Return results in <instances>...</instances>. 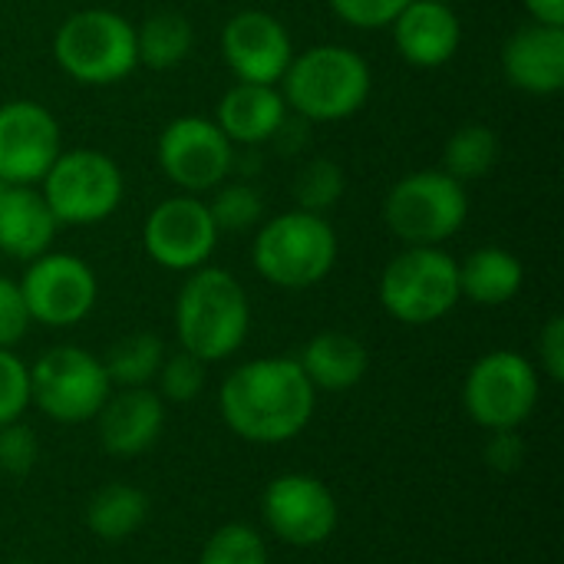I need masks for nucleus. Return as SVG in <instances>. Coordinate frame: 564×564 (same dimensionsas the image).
I'll use <instances>...</instances> for the list:
<instances>
[{"mask_svg":"<svg viewBox=\"0 0 564 564\" xmlns=\"http://www.w3.org/2000/svg\"><path fill=\"white\" fill-rule=\"evenodd\" d=\"M43 202L63 225H96L122 202V172L93 149L59 152L43 175Z\"/></svg>","mask_w":564,"mask_h":564,"instance_id":"nucleus-7","label":"nucleus"},{"mask_svg":"<svg viewBox=\"0 0 564 564\" xmlns=\"http://www.w3.org/2000/svg\"><path fill=\"white\" fill-rule=\"evenodd\" d=\"M56 218L43 195H36L26 185H7L0 195V251L17 261H33L46 254L53 235H56Z\"/></svg>","mask_w":564,"mask_h":564,"instance_id":"nucleus-20","label":"nucleus"},{"mask_svg":"<svg viewBox=\"0 0 564 564\" xmlns=\"http://www.w3.org/2000/svg\"><path fill=\"white\" fill-rule=\"evenodd\" d=\"M231 159V142L218 129V122L198 116H182L169 122L159 139V165L185 192L215 188L228 175Z\"/></svg>","mask_w":564,"mask_h":564,"instance_id":"nucleus-13","label":"nucleus"},{"mask_svg":"<svg viewBox=\"0 0 564 564\" xmlns=\"http://www.w3.org/2000/svg\"><path fill=\"white\" fill-rule=\"evenodd\" d=\"M192 23L175 13V10H159L152 13L142 30H135V53L145 66L152 69H169V66H178L188 50H192Z\"/></svg>","mask_w":564,"mask_h":564,"instance_id":"nucleus-25","label":"nucleus"},{"mask_svg":"<svg viewBox=\"0 0 564 564\" xmlns=\"http://www.w3.org/2000/svg\"><path fill=\"white\" fill-rule=\"evenodd\" d=\"M165 360V347L155 334H129L122 337L102 360L109 383L112 387H145L149 380H155L159 367Z\"/></svg>","mask_w":564,"mask_h":564,"instance_id":"nucleus-26","label":"nucleus"},{"mask_svg":"<svg viewBox=\"0 0 564 564\" xmlns=\"http://www.w3.org/2000/svg\"><path fill=\"white\" fill-rule=\"evenodd\" d=\"M486 463L496 473H516L525 463V443L516 436V430H496L486 446Z\"/></svg>","mask_w":564,"mask_h":564,"instance_id":"nucleus-36","label":"nucleus"},{"mask_svg":"<svg viewBox=\"0 0 564 564\" xmlns=\"http://www.w3.org/2000/svg\"><path fill=\"white\" fill-rule=\"evenodd\" d=\"M496 159H499V139L489 126H463L459 132L449 135L443 152L446 175H453L456 182L486 175L496 165Z\"/></svg>","mask_w":564,"mask_h":564,"instance_id":"nucleus-27","label":"nucleus"},{"mask_svg":"<svg viewBox=\"0 0 564 564\" xmlns=\"http://www.w3.org/2000/svg\"><path fill=\"white\" fill-rule=\"evenodd\" d=\"M459 297V264L436 245H410L380 278L383 307L413 327L446 317Z\"/></svg>","mask_w":564,"mask_h":564,"instance_id":"nucleus-6","label":"nucleus"},{"mask_svg":"<svg viewBox=\"0 0 564 564\" xmlns=\"http://www.w3.org/2000/svg\"><path fill=\"white\" fill-rule=\"evenodd\" d=\"M30 321L73 327L96 304V274L73 254H40L20 281Z\"/></svg>","mask_w":564,"mask_h":564,"instance_id":"nucleus-12","label":"nucleus"},{"mask_svg":"<svg viewBox=\"0 0 564 564\" xmlns=\"http://www.w3.org/2000/svg\"><path fill=\"white\" fill-rule=\"evenodd\" d=\"M142 241L155 264L169 271H195L212 258L218 225L212 221L208 205L198 198H165L145 218Z\"/></svg>","mask_w":564,"mask_h":564,"instance_id":"nucleus-14","label":"nucleus"},{"mask_svg":"<svg viewBox=\"0 0 564 564\" xmlns=\"http://www.w3.org/2000/svg\"><path fill=\"white\" fill-rule=\"evenodd\" d=\"M284 96L274 86L264 83H238L225 93L218 106V129L228 135V142L258 145L278 135L284 112Z\"/></svg>","mask_w":564,"mask_h":564,"instance_id":"nucleus-21","label":"nucleus"},{"mask_svg":"<svg viewBox=\"0 0 564 564\" xmlns=\"http://www.w3.org/2000/svg\"><path fill=\"white\" fill-rule=\"evenodd\" d=\"M525 7L535 17V23L564 26V0H525Z\"/></svg>","mask_w":564,"mask_h":564,"instance_id":"nucleus-38","label":"nucleus"},{"mask_svg":"<svg viewBox=\"0 0 564 564\" xmlns=\"http://www.w3.org/2000/svg\"><path fill=\"white\" fill-rule=\"evenodd\" d=\"M112 383L93 354L79 347H53L30 370V403L56 423H86L109 400Z\"/></svg>","mask_w":564,"mask_h":564,"instance_id":"nucleus-9","label":"nucleus"},{"mask_svg":"<svg viewBox=\"0 0 564 564\" xmlns=\"http://www.w3.org/2000/svg\"><path fill=\"white\" fill-rule=\"evenodd\" d=\"M145 519H149V499L126 482H112L99 489L86 506V525L102 542H122L135 535L145 525Z\"/></svg>","mask_w":564,"mask_h":564,"instance_id":"nucleus-24","label":"nucleus"},{"mask_svg":"<svg viewBox=\"0 0 564 564\" xmlns=\"http://www.w3.org/2000/svg\"><path fill=\"white\" fill-rule=\"evenodd\" d=\"M406 3L410 0H330L337 17L360 30H377V26L393 23Z\"/></svg>","mask_w":564,"mask_h":564,"instance_id":"nucleus-34","label":"nucleus"},{"mask_svg":"<svg viewBox=\"0 0 564 564\" xmlns=\"http://www.w3.org/2000/svg\"><path fill=\"white\" fill-rule=\"evenodd\" d=\"M221 50L231 73L241 83H264V86H274L284 76L288 63L294 59L288 30L281 26V20H274L264 10L235 13L221 33Z\"/></svg>","mask_w":564,"mask_h":564,"instance_id":"nucleus-16","label":"nucleus"},{"mask_svg":"<svg viewBox=\"0 0 564 564\" xmlns=\"http://www.w3.org/2000/svg\"><path fill=\"white\" fill-rule=\"evenodd\" d=\"M281 79L284 102L317 122L347 119L370 96V69L347 46H311L288 63Z\"/></svg>","mask_w":564,"mask_h":564,"instance_id":"nucleus-3","label":"nucleus"},{"mask_svg":"<svg viewBox=\"0 0 564 564\" xmlns=\"http://www.w3.org/2000/svg\"><path fill=\"white\" fill-rule=\"evenodd\" d=\"M30 406V370L20 357L0 347V426L17 423Z\"/></svg>","mask_w":564,"mask_h":564,"instance_id":"nucleus-32","label":"nucleus"},{"mask_svg":"<svg viewBox=\"0 0 564 564\" xmlns=\"http://www.w3.org/2000/svg\"><path fill=\"white\" fill-rule=\"evenodd\" d=\"M251 324V307L245 288L221 268L195 271L175 307V327L185 354L198 357L202 364H215L231 357Z\"/></svg>","mask_w":564,"mask_h":564,"instance_id":"nucleus-2","label":"nucleus"},{"mask_svg":"<svg viewBox=\"0 0 564 564\" xmlns=\"http://www.w3.org/2000/svg\"><path fill=\"white\" fill-rule=\"evenodd\" d=\"M314 387L297 360L264 357L238 367L221 387V416L248 443L294 440L314 416Z\"/></svg>","mask_w":564,"mask_h":564,"instance_id":"nucleus-1","label":"nucleus"},{"mask_svg":"<svg viewBox=\"0 0 564 564\" xmlns=\"http://www.w3.org/2000/svg\"><path fill=\"white\" fill-rule=\"evenodd\" d=\"M436 3H453V0H436Z\"/></svg>","mask_w":564,"mask_h":564,"instance_id":"nucleus-40","label":"nucleus"},{"mask_svg":"<svg viewBox=\"0 0 564 564\" xmlns=\"http://www.w3.org/2000/svg\"><path fill=\"white\" fill-rule=\"evenodd\" d=\"M99 416V440L109 456H139L145 453L162 426H165V406L162 397L149 387H122L119 393H109Z\"/></svg>","mask_w":564,"mask_h":564,"instance_id":"nucleus-17","label":"nucleus"},{"mask_svg":"<svg viewBox=\"0 0 564 564\" xmlns=\"http://www.w3.org/2000/svg\"><path fill=\"white\" fill-rule=\"evenodd\" d=\"M466 410L486 430H516L539 403L535 367L512 350L486 354L466 377Z\"/></svg>","mask_w":564,"mask_h":564,"instance_id":"nucleus-10","label":"nucleus"},{"mask_svg":"<svg viewBox=\"0 0 564 564\" xmlns=\"http://www.w3.org/2000/svg\"><path fill=\"white\" fill-rule=\"evenodd\" d=\"M59 155V126L40 102L17 99L0 106V178L30 185L50 172Z\"/></svg>","mask_w":564,"mask_h":564,"instance_id":"nucleus-15","label":"nucleus"},{"mask_svg":"<svg viewBox=\"0 0 564 564\" xmlns=\"http://www.w3.org/2000/svg\"><path fill=\"white\" fill-rule=\"evenodd\" d=\"M397 50L416 66H443L459 50V17L449 3L410 0L393 20Z\"/></svg>","mask_w":564,"mask_h":564,"instance_id":"nucleus-19","label":"nucleus"},{"mask_svg":"<svg viewBox=\"0 0 564 564\" xmlns=\"http://www.w3.org/2000/svg\"><path fill=\"white\" fill-rule=\"evenodd\" d=\"M30 327V311L23 301L20 284H13L10 278H0V347H13L17 340H23Z\"/></svg>","mask_w":564,"mask_h":564,"instance_id":"nucleus-35","label":"nucleus"},{"mask_svg":"<svg viewBox=\"0 0 564 564\" xmlns=\"http://www.w3.org/2000/svg\"><path fill=\"white\" fill-rule=\"evenodd\" d=\"M198 564H268V545L248 525H221L205 542Z\"/></svg>","mask_w":564,"mask_h":564,"instance_id":"nucleus-29","label":"nucleus"},{"mask_svg":"<svg viewBox=\"0 0 564 564\" xmlns=\"http://www.w3.org/2000/svg\"><path fill=\"white\" fill-rule=\"evenodd\" d=\"M344 169L334 162V159H314L307 162L297 178H294V198L301 205V212H311V215H321L327 212L340 195H344Z\"/></svg>","mask_w":564,"mask_h":564,"instance_id":"nucleus-28","label":"nucleus"},{"mask_svg":"<svg viewBox=\"0 0 564 564\" xmlns=\"http://www.w3.org/2000/svg\"><path fill=\"white\" fill-rule=\"evenodd\" d=\"M502 69L525 93H558L564 86V26L529 23L512 33L502 50Z\"/></svg>","mask_w":564,"mask_h":564,"instance_id":"nucleus-18","label":"nucleus"},{"mask_svg":"<svg viewBox=\"0 0 564 564\" xmlns=\"http://www.w3.org/2000/svg\"><path fill=\"white\" fill-rule=\"evenodd\" d=\"M301 370L307 373L314 390H327V393H344L350 387H357L367 373V347L340 330H324L317 334L304 357L297 360Z\"/></svg>","mask_w":564,"mask_h":564,"instance_id":"nucleus-22","label":"nucleus"},{"mask_svg":"<svg viewBox=\"0 0 564 564\" xmlns=\"http://www.w3.org/2000/svg\"><path fill=\"white\" fill-rule=\"evenodd\" d=\"M466 212V188L446 172H413L387 195V225L406 245H440L453 238Z\"/></svg>","mask_w":564,"mask_h":564,"instance_id":"nucleus-8","label":"nucleus"},{"mask_svg":"<svg viewBox=\"0 0 564 564\" xmlns=\"http://www.w3.org/2000/svg\"><path fill=\"white\" fill-rule=\"evenodd\" d=\"M3 188H7V182H3V178H0V195H3Z\"/></svg>","mask_w":564,"mask_h":564,"instance_id":"nucleus-39","label":"nucleus"},{"mask_svg":"<svg viewBox=\"0 0 564 564\" xmlns=\"http://www.w3.org/2000/svg\"><path fill=\"white\" fill-rule=\"evenodd\" d=\"M337 261V235L327 218L311 212L278 215L254 238V268L274 288L301 291L330 274Z\"/></svg>","mask_w":564,"mask_h":564,"instance_id":"nucleus-4","label":"nucleus"},{"mask_svg":"<svg viewBox=\"0 0 564 564\" xmlns=\"http://www.w3.org/2000/svg\"><path fill=\"white\" fill-rule=\"evenodd\" d=\"M53 56L79 83H119L139 63L135 26L112 10H79L56 30Z\"/></svg>","mask_w":564,"mask_h":564,"instance_id":"nucleus-5","label":"nucleus"},{"mask_svg":"<svg viewBox=\"0 0 564 564\" xmlns=\"http://www.w3.org/2000/svg\"><path fill=\"white\" fill-rule=\"evenodd\" d=\"M36 436L30 433V426L23 423H7L0 426V473L7 476H30L33 463H36Z\"/></svg>","mask_w":564,"mask_h":564,"instance_id":"nucleus-33","label":"nucleus"},{"mask_svg":"<svg viewBox=\"0 0 564 564\" xmlns=\"http://www.w3.org/2000/svg\"><path fill=\"white\" fill-rule=\"evenodd\" d=\"M261 512H264L268 529L294 549L324 545L334 535L337 516H340L334 492L321 479L301 476V473L274 479L264 489Z\"/></svg>","mask_w":564,"mask_h":564,"instance_id":"nucleus-11","label":"nucleus"},{"mask_svg":"<svg viewBox=\"0 0 564 564\" xmlns=\"http://www.w3.org/2000/svg\"><path fill=\"white\" fill-rule=\"evenodd\" d=\"M539 357H542V367L545 373L562 383L564 380V317H552L539 337Z\"/></svg>","mask_w":564,"mask_h":564,"instance_id":"nucleus-37","label":"nucleus"},{"mask_svg":"<svg viewBox=\"0 0 564 564\" xmlns=\"http://www.w3.org/2000/svg\"><path fill=\"white\" fill-rule=\"evenodd\" d=\"M208 212H212V221L218 228L241 231V228H248V225H254L261 218L264 202H261V195L251 185H228V188H221L215 195Z\"/></svg>","mask_w":564,"mask_h":564,"instance_id":"nucleus-30","label":"nucleus"},{"mask_svg":"<svg viewBox=\"0 0 564 564\" xmlns=\"http://www.w3.org/2000/svg\"><path fill=\"white\" fill-rule=\"evenodd\" d=\"M522 261L502 248H479L459 264V291L486 307L512 301L522 288Z\"/></svg>","mask_w":564,"mask_h":564,"instance_id":"nucleus-23","label":"nucleus"},{"mask_svg":"<svg viewBox=\"0 0 564 564\" xmlns=\"http://www.w3.org/2000/svg\"><path fill=\"white\" fill-rule=\"evenodd\" d=\"M10 564H33V562H10Z\"/></svg>","mask_w":564,"mask_h":564,"instance_id":"nucleus-41","label":"nucleus"},{"mask_svg":"<svg viewBox=\"0 0 564 564\" xmlns=\"http://www.w3.org/2000/svg\"><path fill=\"white\" fill-rule=\"evenodd\" d=\"M159 390L162 397H169L172 403H188L202 393L205 387V364L192 354H175L169 360H162L159 367Z\"/></svg>","mask_w":564,"mask_h":564,"instance_id":"nucleus-31","label":"nucleus"}]
</instances>
